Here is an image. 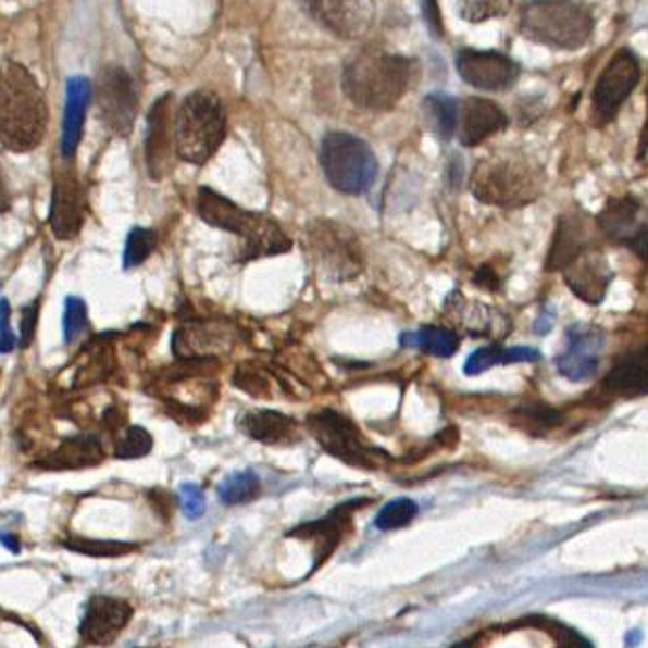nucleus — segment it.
Returning a JSON list of instances; mask_svg holds the SVG:
<instances>
[{"label": "nucleus", "instance_id": "1", "mask_svg": "<svg viewBox=\"0 0 648 648\" xmlns=\"http://www.w3.org/2000/svg\"><path fill=\"white\" fill-rule=\"evenodd\" d=\"M49 110L35 74L20 62L0 64V145L11 152L35 150L47 134Z\"/></svg>", "mask_w": 648, "mask_h": 648}, {"label": "nucleus", "instance_id": "2", "mask_svg": "<svg viewBox=\"0 0 648 648\" xmlns=\"http://www.w3.org/2000/svg\"><path fill=\"white\" fill-rule=\"evenodd\" d=\"M416 73L410 58L367 49L353 55L342 71L345 96L363 110H391L406 96Z\"/></svg>", "mask_w": 648, "mask_h": 648}, {"label": "nucleus", "instance_id": "3", "mask_svg": "<svg viewBox=\"0 0 648 648\" xmlns=\"http://www.w3.org/2000/svg\"><path fill=\"white\" fill-rule=\"evenodd\" d=\"M197 214L210 226L228 230L244 239L241 260H256L264 256L289 252L291 241L282 230L279 222L266 214H258L239 208L214 188H199L197 192Z\"/></svg>", "mask_w": 648, "mask_h": 648}, {"label": "nucleus", "instance_id": "4", "mask_svg": "<svg viewBox=\"0 0 648 648\" xmlns=\"http://www.w3.org/2000/svg\"><path fill=\"white\" fill-rule=\"evenodd\" d=\"M543 184V167L518 152L493 154L479 161L471 174V192L475 199L504 210L533 203Z\"/></svg>", "mask_w": 648, "mask_h": 648}, {"label": "nucleus", "instance_id": "5", "mask_svg": "<svg viewBox=\"0 0 648 648\" xmlns=\"http://www.w3.org/2000/svg\"><path fill=\"white\" fill-rule=\"evenodd\" d=\"M226 138V110L212 91H192L174 112V150L192 165L208 163Z\"/></svg>", "mask_w": 648, "mask_h": 648}, {"label": "nucleus", "instance_id": "6", "mask_svg": "<svg viewBox=\"0 0 648 648\" xmlns=\"http://www.w3.org/2000/svg\"><path fill=\"white\" fill-rule=\"evenodd\" d=\"M520 33L551 49L576 51L594 35V17L575 0H528L520 13Z\"/></svg>", "mask_w": 648, "mask_h": 648}, {"label": "nucleus", "instance_id": "7", "mask_svg": "<svg viewBox=\"0 0 648 648\" xmlns=\"http://www.w3.org/2000/svg\"><path fill=\"white\" fill-rule=\"evenodd\" d=\"M320 163L329 186L342 195H363L378 178L374 150L353 134L329 132L322 140Z\"/></svg>", "mask_w": 648, "mask_h": 648}, {"label": "nucleus", "instance_id": "8", "mask_svg": "<svg viewBox=\"0 0 648 648\" xmlns=\"http://www.w3.org/2000/svg\"><path fill=\"white\" fill-rule=\"evenodd\" d=\"M309 250L317 269L334 282L356 279L363 269L360 237L334 220H313L307 228Z\"/></svg>", "mask_w": 648, "mask_h": 648}, {"label": "nucleus", "instance_id": "9", "mask_svg": "<svg viewBox=\"0 0 648 648\" xmlns=\"http://www.w3.org/2000/svg\"><path fill=\"white\" fill-rule=\"evenodd\" d=\"M307 427L325 452L349 465L374 469L378 468L381 459H385V452L372 446L351 419L332 408L311 412L307 416Z\"/></svg>", "mask_w": 648, "mask_h": 648}, {"label": "nucleus", "instance_id": "10", "mask_svg": "<svg viewBox=\"0 0 648 648\" xmlns=\"http://www.w3.org/2000/svg\"><path fill=\"white\" fill-rule=\"evenodd\" d=\"M643 78L640 60L627 47L619 49L600 74L591 94V119L596 125H609L627 102Z\"/></svg>", "mask_w": 648, "mask_h": 648}, {"label": "nucleus", "instance_id": "11", "mask_svg": "<svg viewBox=\"0 0 648 648\" xmlns=\"http://www.w3.org/2000/svg\"><path fill=\"white\" fill-rule=\"evenodd\" d=\"M457 648H589V645L560 625H547L543 621H518L486 630Z\"/></svg>", "mask_w": 648, "mask_h": 648}, {"label": "nucleus", "instance_id": "12", "mask_svg": "<svg viewBox=\"0 0 648 648\" xmlns=\"http://www.w3.org/2000/svg\"><path fill=\"white\" fill-rule=\"evenodd\" d=\"M96 96L107 129L119 138H127L138 116V87L132 74L123 66L110 64L98 76Z\"/></svg>", "mask_w": 648, "mask_h": 648}, {"label": "nucleus", "instance_id": "13", "mask_svg": "<svg viewBox=\"0 0 648 648\" xmlns=\"http://www.w3.org/2000/svg\"><path fill=\"white\" fill-rule=\"evenodd\" d=\"M298 4L325 30L345 40L365 37L376 13L374 0H298Z\"/></svg>", "mask_w": 648, "mask_h": 648}, {"label": "nucleus", "instance_id": "14", "mask_svg": "<svg viewBox=\"0 0 648 648\" xmlns=\"http://www.w3.org/2000/svg\"><path fill=\"white\" fill-rule=\"evenodd\" d=\"M457 71L468 85L482 91H507L522 74L520 64L509 55L477 49H463L457 53Z\"/></svg>", "mask_w": 648, "mask_h": 648}, {"label": "nucleus", "instance_id": "15", "mask_svg": "<svg viewBox=\"0 0 648 648\" xmlns=\"http://www.w3.org/2000/svg\"><path fill=\"white\" fill-rule=\"evenodd\" d=\"M174 96H161L146 119V167L152 180H163L174 163Z\"/></svg>", "mask_w": 648, "mask_h": 648}, {"label": "nucleus", "instance_id": "16", "mask_svg": "<svg viewBox=\"0 0 648 648\" xmlns=\"http://www.w3.org/2000/svg\"><path fill=\"white\" fill-rule=\"evenodd\" d=\"M85 222V192L73 167H62L53 180L49 224L58 239L71 241Z\"/></svg>", "mask_w": 648, "mask_h": 648}, {"label": "nucleus", "instance_id": "17", "mask_svg": "<svg viewBox=\"0 0 648 648\" xmlns=\"http://www.w3.org/2000/svg\"><path fill=\"white\" fill-rule=\"evenodd\" d=\"M640 201L625 195V197H612L605 210L596 217V224L602 228L607 237H611L616 244L630 246L643 258L647 256V226L640 222Z\"/></svg>", "mask_w": 648, "mask_h": 648}, {"label": "nucleus", "instance_id": "18", "mask_svg": "<svg viewBox=\"0 0 648 648\" xmlns=\"http://www.w3.org/2000/svg\"><path fill=\"white\" fill-rule=\"evenodd\" d=\"M564 282L587 304H600L607 296L612 273L607 256L591 246L575 256L564 269Z\"/></svg>", "mask_w": 648, "mask_h": 648}, {"label": "nucleus", "instance_id": "19", "mask_svg": "<svg viewBox=\"0 0 648 648\" xmlns=\"http://www.w3.org/2000/svg\"><path fill=\"white\" fill-rule=\"evenodd\" d=\"M509 119L504 110L493 100L468 98L459 102V123L457 134L463 146L482 145L495 134L503 132Z\"/></svg>", "mask_w": 648, "mask_h": 648}, {"label": "nucleus", "instance_id": "20", "mask_svg": "<svg viewBox=\"0 0 648 648\" xmlns=\"http://www.w3.org/2000/svg\"><path fill=\"white\" fill-rule=\"evenodd\" d=\"M132 607L123 600L96 596L80 623V636L91 645H109L129 623Z\"/></svg>", "mask_w": 648, "mask_h": 648}, {"label": "nucleus", "instance_id": "21", "mask_svg": "<svg viewBox=\"0 0 648 648\" xmlns=\"http://www.w3.org/2000/svg\"><path fill=\"white\" fill-rule=\"evenodd\" d=\"M235 329L230 325L190 324L174 334V353L180 360H199L228 351L235 345Z\"/></svg>", "mask_w": 648, "mask_h": 648}, {"label": "nucleus", "instance_id": "22", "mask_svg": "<svg viewBox=\"0 0 648 648\" xmlns=\"http://www.w3.org/2000/svg\"><path fill=\"white\" fill-rule=\"evenodd\" d=\"M571 340L566 351L558 358V370L569 381H587L600 367L602 334L591 327H575L569 332Z\"/></svg>", "mask_w": 648, "mask_h": 648}, {"label": "nucleus", "instance_id": "23", "mask_svg": "<svg viewBox=\"0 0 648 648\" xmlns=\"http://www.w3.org/2000/svg\"><path fill=\"white\" fill-rule=\"evenodd\" d=\"M594 230L589 226V217L578 210L562 214L556 224L553 244L547 256V271H562L575 256L591 248Z\"/></svg>", "mask_w": 648, "mask_h": 648}, {"label": "nucleus", "instance_id": "24", "mask_svg": "<svg viewBox=\"0 0 648 648\" xmlns=\"http://www.w3.org/2000/svg\"><path fill=\"white\" fill-rule=\"evenodd\" d=\"M91 102V83L85 76H71L66 83V109L62 123V154L73 159L80 145L87 109Z\"/></svg>", "mask_w": 648, "mask_h": 648}, {"label": "nucleus", "instance_id": "25", "mask_svg": "<svg viewBox=\"0 0 648 648\" xmlns=\"http://www.w3.org/2000/svg\"><path fill=\"white\" fill-rule=\"evenodd\" d=\"M358 503H347L338 509H334L322 522H313L307 526L296 528L289 537H300V539H313L317 543L315 549V566L322 564V560L332 553L334 547L342 539V535L351 526V511H356ZM313 566V569H315Z\"/></svg>", "mask_w": 648, "mask_h": 648}, {"label": "nucleus", "instance_id": "26", "mask_svg": "<svg viewBox=\"0 0 648 648\" xmlns=\"http://www.w3.org/2000/svg\"><path fill=\"white\" fill-rule=\"evenodd\" d=\"M239 427L256 441L271 446L288 444L298 433L296 421L277 410H250L239 419Z\"/></svg>", "mask_w": 648, "mask_h": 648}, {"label": "nucleus", "instance_id": "27", "mask_svg": "<svg viewBox=\"0 0 648 648\" xmlns=\"http://www.w3.org/2000/svg\"><path fill=\"white\" fill-rule=\"evenodd\" d=\"M104 448L96 435H78L66 439L53 454L40 461L42 469H83L102 463Z\"/></svg>", "mask_w": 648, "mask_h": 648}, {"label": "nucleus", "instance_id": "28", "mask_svg": "<svg viewBox=\"0 0 648 648\" xmlns=\"http://www.w3.org/2000/svg\"><path fill=\"white\" fill-rule=\"evenodd\" d=\"M647 351L616 363L607 376L602 391L609 397H638L647 394Z\"/></svg>", "mask_w": 648, "mask_h": 648}, {"label": "nucleus", "instance_id": "29", "mask_svg": "<svg viewBox=\"0 0 648 648\" xmlns=\"http://www.w3.org/2000/svg\"><path fill=\"white\" fill-rule=\"evenodd\" d=\"M401 347L421 349L435 358H450L459 349V336L446 327L435 325H423L414 332H406L399 336Z\"/></svg>", "mask_w": 648, "mask_h": 648}, {"label": "nucleus", "instance_id": "30", "mask_svg": "<svg viewBox=\"0 0 648 648\" xmlns=\"http://www.w3.org/2000/svg\"><path fill=\"white\" fill-rule=\"evenodd\" d=\"M425 119L433 129V134L448 142L457 134V123H459V100L446 94H432L423 102Z\"/></svg>", "mask_w": 648, "mask_h": 648}, {"label": "nucleus", "instance_id": "31", "mask_svg": "<svg viewBox=\"0 0 648 648\" xmlns=\"http://www.w3.org/2000/svg\"><path fill=\"white\" fill-rule=\"evenodd\" d=\"M540 360L539 351L528 349V347H515V349H503V347H484L477 349L475 353L469 356L465 361V372L469 376H477L495 365H509V363H520V361Z\"/></svg>", "mask_w": 648, "mask_h": 648}, {"label": "nucleus", "instance_id": "32", "mask_svg": "<svg viewBox=\"0 0 648 648\" xmlns=\"http://www.w3.org/2000/svg\"><path fill=\"white\" fill-rule=\"evenodd\" d=\"M513 427L533 435H545V433L558 429L564 423V414L556 408L543 406V403H531L524 408H518L511 416Z\"/></svg>", "mask_w": 648, "mask_h": 648}, {"label": "nucleus", "instance_id": "33", "mask_svg": "<svg viewBox=\"0 0 648 648\" xmlns=\"http://www.w3.org/2000/svg\"><path fill=\"white\" fill-rule=\"evenodd\" d=\"M217 495L222 499V503L226 504H241L250 503L258 495H260V479L253 471H241V473H233L228 475L220 488Z\"/></svg>", "mask_w": 648, "mask_h": 648}, {"label": "nucleus", "instance_id": "34", "mask_svg": "<svg viewBox=\"0 0 648 648\" xmlns=\"http://www.w3.org/2000/svg\"><path fill=\"white\" fill-rule=\"evenodd\" d=\"M513 0H459L457 11L459 17L469 24H479L493 17L507 15Z\"/></svg>", "mask_w": 648, "mask_h": 648}, {"label": "nucleus", "instance_id": "35", "mask_svg": "<svg viewBox=\"0 0 648 648\" xmlns=\"http://www.w3.org/2000/svg\"><path fill=\"white\" fill-rule=\"evenodd\" d=\"M157 246V235L148 228H134L127 235L125 241V252H123V269H136L145 262L150 253L154 252Z\"/></svg>", "mask_w": 648, "mask_h": 648}, {"label": "nucleus", "instance_id": "36", "mask_svg": "<svg viewBox=\"0 0 648 648\" xmlns=\"http://www.w3.org/2000/svg\"><path fill=\"white\" fill-rule=\"evenodd\" d=\"M66 549L83 553V556H96V558H116V556H125L129 551L136 549V545L132 543H121V540H96V539H74L64 543Z\"/></svg>", "mask_w": 648, "mask_h": 648}, {"label": "nucleus", "instance_id": "37", "mask_svg": "<svg viewBox=\"0 0 648 648\" xmlns=\"http://www.w3.org/2000/svg\"><path fill=\"white\" fill-rule=\"evenodd\" d=\"M419 513V507L410 499H397L394 503L385 504L376 515V526L381 531H397L408 526Z\"/></svg>", "mask_w": 648, "mask_h": 648}, {"label": "nucleus", "instance_id": "38", "mask_svg": "<svg viewBox=\"0 0 648 648\" xmlns=\"http://www.w3.org/2000/svg\"><path fill=\"white\" fill-rule=\"evenodd\" d=\"M152 450V435L146 432L145 427H129L121 441L116 444L114 454L119 459H140Z\"/></svg>", "mask_w": 648, "mask_h": 648}, {"label": "nucleus", "instance_id": "39", "mask_svg": "<svg viewBox=\"0 0 648 648\" xmlns=\"http://www.w3.org/2000/svg\"><path fill=\"white\" fill-rule=\"evenodd\" d=\"M87 304L80 298H68L64 311V338L66 342H76L87 329Z\"/></svg>", "mask_w": 648, "mask_h": 648}, {"label": "nucleus", "instance_id": "40", "mask_svg": "<svg viewBox=\"0 0 648 648\" xmlns=\"http://www.w3.org/2000/svg\"><path fill=\"white\" fill-rule=\"evenodd\" d=\"M180 504L186 518H190V520L201 518L205 511V497H203L201 488L195 484H184L180 488Z\"/></svg>", "mask_w": 648, "mask_h": 648}, {"label": "nucleus", "instance_id": "41", "mask_svg": "<svg viewBox=\"0 0 648 648\" xmlns=\"http://www.w3.org/2000/svg\"><path fill=\"white\" fill-rule=\"evenodd\" d=\"M235 383L250 396H269V383L258 372H253L252 367H241L235 376Z\"/></svg>", "mask_w": 648, "mask_h": 648}, {"label": "nucleus", "instance_id": "42", "mask_svg": "<svg viewBox=\"0 0 648 648\" xmlns=\"http://www.w3.org/2000/svg\"><path fill=\"white\" fill-rule=\"evenodd\" d=\"M15 349V334L11 329V307L0 300V353H11Z\"/></svg>", "mask_w": 648, "mask_h": 648}, {"label": "nucleus", "instance_id": "43", "mask_svg": "<svg viewBox=\"0 0 648 648\" xmlns=\"http://www.w3.org/2000/svg\"><path fill=\"white\" fill-rule=\"evenodd\" d=\"M421 13L433 38H444V22L437 0H421Z\"/></svg>", "mask_w": 648, "mask_h": 648}, {"label": "nucleus", "instance_id": "44", "mask_svg": "<svg viewBox=\"0 0 648 648\" xmlns=\"http://www.w3.org/2000/svg\"><path fill=\"white\" fill-rule=\"evenodd\" d=\"M38 324V302L28 304L24 311H22V345L28 347L33 340H35V334H37Z\"/></svg>", "mask_w": 648, "mask_h": 648}, {"label": "nucleus", "instance_id": "45", "mask_svg": "<svg viewBox=\"0 0 648 648\" xmlns=\"http://www.w3.org/2000/svg\"><path fill=\"white\" fill-rule=\"evenodd\" d=\"M473 282H475V286L486 289H499V286H501L499 277L495 275V271H493L490 266H482V269L475 273Z\"/></svg>", "mask_w": 648, "mask_h": 648}, {"label": "nucleus", "instance_id": "46", "mask_svg": "<svg viewBox=\"0 0 648 648\" xmlns=\"http://www.w3.org/2000/svg\"><path fill=\"white\" fill-rule=\"evenodd\" d=\"M9 210H11V197H9L7 180H4V174H2V167H0V214H4Z\"/></svg>", "mask_w": 648, "mask_h": 648}]
</instances>
